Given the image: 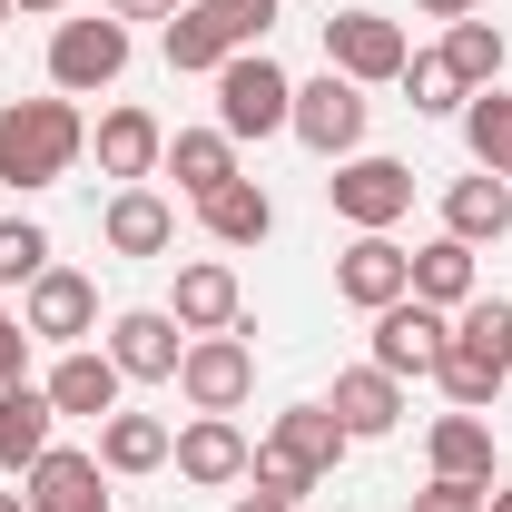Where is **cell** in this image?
Returning <instances> with one entry per match:
<instances>
[{
  "mask_svg": "<svg viewBox=\"0 0 512 512\" xmlns=\"http://www.w3.org/2000/svg\"><path fill=\"white\" fill-rule=\"evenodd\" d=\"M89 158V119H79V99H10L0 109V188H20V197H40V188H60L69 168Z\"/></svg>",
  "mask_w": 512,
  "mask_h": 512,
  "instance_id": "obj_1",
  "label": "cell"
},
{
  "mask_svg": "<svg viewBox=\"0 0 512 512\" xmlns=\"http://www.w3.org/2000/svg\"><path fill=\"white\" fill-rule=\"evenodd\" d=\"M325 207H335L355 237H394V227L414 217V168H404V158H384V148H355V158H335Z\"/></svg>",
  "mask_w": 512,
  "mask_h": 512,
  "instance_id": "obj_2",
  "label": "cell"
},
{
  "mask_svg": "<svg viewBox=\"0 0 512 512\" xmlns=\"http://www.w3.org/2000/svg\"><path fill=\"white\" fill-rule=\"evenodd\" d=\"M296 119V79L266 60V50H237V60L217 69V128L247 148V138H276V128Z\"/></svg>",
  "mask_w": 512,
  "mask_h": 512,
  "instance_id": "obj_3",
  "label": "cell"
},
{
  "mask_svg": "<svg viewBox=\"0 0 512 512\" xmlns=\"http://www.w3.org/2000/svg\"><path fill=\"white\" fill-rule=\"evenodd\" d=\"M404 60H414L404 20H384V10H335V20H325V69H335V79H355V89H394Z\"/></svg>",
  "mask_w": 512,
  "mask_h": 512,
  "instance_id": "obj_4",
  "label": "cell"
},
{
  "mask_svg": "<svg viewBox=\"0 0 512 512\" xmlns=\"http://www.w3.org/2000/svg\"><path fill=\"white\" fill-rule=\"evenodd\" d=\"M365 119H375V99H365L355 79L316 69V79H296V119H286V138H306L325 168H335V158H355V148H365Z\"/></svg>",
  "mask_w": 512,
  "mask_h": 512,
  "instance_id": "obj_5",
  "label": "cell"
},
{
  "mask_svg": "<svg viewBox=\"0 0 512 512\" xmlns=\"http://www.w3.org/2000/svg\"><path fill=\"white\" fill-rule=\"evenodd\" d=\"M20 325H30V345H89L99 335V276H79V266H40L30 286H20Z\"/></svg>",
  "mask_w": 512,
  "mask_h": 512,
  "instance_id": "obj_6",
  "label": "cell"
},
{
  "mask_svg": "<svg viewBox=\"0 0 512 512\" xmlns=\"http://www.w3.org/2000/svg\"><path fill=\"white\" fill-rule=\"evenodd\" d=\"M178 394H188L197 414H237V404L256 394L247 325H227V335H188V355H178Z\"/></svg>",
  "mask_w": 512,
  "mask_h": 512,
  "instance_id": "obj_7",
  "label": "cell"
},
{
  "mask_svg": "<svg viewBox=\"0 0 512 512\" xmlns=\"http://www.w3.org/2000/svg\"><path fill=\"white\" fill-rule=\"evenodd\" d=\"M128 69V20H60L50 30V89L60 99H99Z\"/></svg>",
  "mask_w": 512,
  "mask_h": 512,
  "instance_id": "obj_8",
  "label": "cell"
},
{
  "mask_svg": "<svg viewBox=\"0 0 512 512\" xmlns=\"http://www.w3.org/2000/svg\"><path fill=\"white\" fill-rule=\"evenodd\" d=\"M444 345H453V316L444 306H424V296H394L375 316V365L394 384H414V375H434L444 365Z\"/></svg>",
  "mask_w": 512,
  "mask_h": 512,
  "instance_id": "obj_9",
  "label": "cell"
},
{
  "mask_svg": "<svg viewBox=\"0 0 512 512\" xmlns=\"http://www.w3.org/2000/svg\"><path fill=\"white\" fill-rule=\"evenodd\" d=\"M178 355H188V325L168 316V306L109 316V365H119L128 384H178Z\"/></svg>",
  "mask_w": 512,
  "mask_h": 512,
  "instance_id": "obj_10",
  "label": "cell"
},
{
  "mask_svg": "<svg viewBox=\"0 0 512 512\" xmlns=\"http://www.w3.org/2000/svg\"><path fill=\"white\" fill-rule=\"evenodd\" d=\"M247 434H237V414H188V434L168 444V463H178V483H197V493H227V483H247Z\"/></svg>",
  "mask_w": 512,
  "mask_h": 512,
  "instance_id": "obj_11",
  "label": "cell"
},
{
  "mask_svg": "<svg viewBox=\"0 0 512 512\" xmlns=\"http://www.w3.org/2000/svg\"><path fill=\"white\" fill-rule=\"evenodd\" d=\"M89 158H99V178H119V188H148L158 178V158H168V128L148 119V109H109V119L89 128Z\"/></svg>",
  "mask_w": 512,
  "mask_h": 512,
  "instance_id": "obj_12",
  "label": "cell"
},
{
  "mask_svg": "<svg viewBox=\"0 0 512 512\" xmlns=\"http://www.w3.org/2000/svg\"><path fill=\"white\" fill-rule=\"evenodd\" d=\"M335 296L365 306V316H384L394 296H414V247H394V237H355V247L335 256Z\"/></svg>",
  "mask_w": 512,
  "mask_h": 512,
  "instance_id": "obj_13",
  "label": "cell"
},
{
  "mask_svg": "<svg viewBox=\"0 0 512 512\" xmlns=\"http://www.w3.org/2000/svg\"><path fill=\"white\" fill-rule=\"evenodd\" d=\"M20 483H30V512H109V463L79 444H50Z\"/></svg>",
  "mask_w": 512,
  "mask_h": 512,
  "instance_id": "obj_14",
  "label": "cell"
},
{
  "mask_svg": "<svg viewBox=\"0 0 512 512\" xmlns=\"http://www.w3.org/2000/svg\"><path fill=\"white\" fill-rule=\"evenodd\" d=\"M168 316L188 325V335H227V325H247V286H237V266H227V256H197V266H178V296H168Z\"/></svg>",
  "mask_w": 512,
  "mask_h": 512,
  "instance_id": "obj_15",
  "label": "cell"
},
{
  "mask_svg": "<svg viewBox=\"0 0 512 512\" xmlns=\"http://www.w3.org/2000/svg\"><path fill=\"white\" fill-rule=\"evenodd\" d=\"M40 384H50V404L79 414V424H109V414H119V394H128V375L109 365V345H69Z\"/></svg>",
  "mask_w": 512,
  "mask_h": 512,
  "instance_id": "obj_16",
  "label": "cell"
},
{
  "mask_svg": "<svg viewBox=\"0 0 512 512\" xmlns=\"http://www.w3.org/2000/svg\"><path fill=\"white\" fill-rule=\"evenodd\" d=\"M325 414H335L355 444H384V434L404 424V384L384 375V365H345V375H335V394H325Z\"/></svg>",
  "mask_w": 512,
  "mask_h": 512,
  "instance_id": "obj_17",
  "label": "cell"
},
{
  "mask_svg": "<svg viewBox=\"0 0 512 512\" xmlns=\"http://www.w3.org/2000/svg\"><path fill=\"white\" fill-rule=\"evenodd\" d=\"M197 227H207V247H227V256H247L276 237V197L256 188V178H227L217 197H197Z\"/></svg>",
  "mask_w": 512,
  "mask_h": 512,
  "instance_id": "obj_18",
  "label": "cell"
},
{
  "mask_svg": "<svg viewBox=\"0 0 512 512\" xmlns=\"http://www.w3.org/2000/svg\"><path fill=\"white\" fill-rule=\"evenodd\" d=\"M256 444H266V453H286L296 473H316V483H325V473L345 463V444H355V434H345V424H335L325 404H286V414H276V424H266Z\"/></svg>",
  "mask_w": 512,
  "mask_h": 512,
  "instance_id": "obj_19",
  "label": "cell"
},
{
  "mask_svg": "<svg viewBox=\"0 0 512 512\" xmlns=\"http://www.w3.org/2000/svg\"><path fill=\"white\" fill-rule=\"evenodd\" d=\"M60 434V404H50V384H0V473H30L40 453Z\"/></svg>",
  "mask_w": 512,
  "mask_h": 512,
  "instance_id": "obj_20",
  "label": "cell"
},
{
  "mask_svg": "<svg viewBox=\"0 0 512 512\" xmlns=\"http://www.w3.org/2000/svg\"><path fill=\"white\" fill-rule=\"evenodd\" d=\"M99 237H109V256H168L178 247V207L158 188H119L99 207Z\"/></svg>",
  "mask_w": 512,
  "mask_h": 512,
  "instance_id": "obj_21",
  "label": "cell"
},
{
  "mask_svg": "<svg viewBox=\"0 0 512 512\" xmlns=\"http://www.w3.org/2000/svg\"><path fill=\"white\" fill-rule=\"evenodd\" d=\"M158 168L178 178V197H188V207H197V197H217L227 178H247V168H237V138H227V128H178Z\"/></svg>",
  "mask_w": 512,
  "mask_h": 512,
  "instance_id": "obj_22",
  "label": "cell"
},
{
  "mask_svg": "<svg viewBox=\"0 0 512 512\" xmlns=\"http://www.w3.org/2000/svg\"><path fill=\"white\" fill-rule=\"evenodd\" d=\"M444 237H463V247H493V237H512V178H453L444 188Z\"/></svg>",
  "mask_w": 512,
  "mask_h": 512,
  "instance_id": "obj_23",
  "label": "cell"
},
{
  "mask_svg": "<svg viewBox=\"0 0 512 512\" xmlns=\"http://www.w3.org/2000/svg\"><path fill=\"white\" fill-rule=\"evenodd\" d=\"M158 50H168V69H178V79H217V69L237 60V40L217 30V10H207V0H178V20L158 30Z\"/></svg>",
  "mask_w": 512,
  "mask_h": 512,
  "instance_id": "obj_24",
  "label": "cell"
},
{
  "mask_svg": "<svg viewBox=\"0 0 512 512\" xmlns=\"http://www.w3.org/2000/svg\"><path fill=\"white\" fill-rule=\"evenodd\" d=\"M424 463H434L444 483H493V424H483V414H434Z\"/></svg>",
  "mask_w": 512,
  "mask_h": 512,
  "instance_id": "obj_25",
  "label": "cell"
},
{
  "mask_svg": "<svg viewBox=\"0 0 512 512\" xmlns=\"http://www.w3.org/2000/svg\"><path fill=\"white\" fill-rule=\"evenodd\" d=\"M414 296H424V306H473V296H483V266H473V247H463V237H434V247H414Z\"/></svg>",
  "mask_w": 512,
  "mask_h": 512,
  "instance_id": "obj_26",
  "label": "cell"
},
{
  "mask_svg": "<svg viewBox=\"0 0 512 512\" xmlns=\"http://www.w3.org/2000/svg\"><path fill=\"white\" fill-rule=\"evenodd\" d=\"M168 444H178V434H168L158 414H128V404L99 424V463H109V473H158V463H168Z\"/></svg>",
  "mask_w": 512,
  "mask_h": 512,
  "instance_id": "obj_27",
  "label": "cell"
},
{
  "mask_svg": "<svg viewBox=\"0 0 512 512\" xmlns=\"http://www.w3.org/2000/svg\"><path fill=\"white\" fill-rule=\"evenodd\" d=\"M444 60H453L463 89H503V60H512V50H503V30L473 10V20H444Z\"/></svg>",
  "mask_w": 512,
  "mask_h": 512,
  "instance_id": "obj_28",
  "label": "cell"
},
{
  "mask_svg": "<svg viewBox=\"0 0 512 512\" xmlns=\"http://www.w3.org/2000/svg\"><path fill=\"white\" fill-rule=\"evenodd\" d=\"M463 148H473L483 178H512V99L503 89H473L463 99Z\"/></svg>",
  "mask_w": 512,
  "mask_h": 512,
  "instance_id": "obj_29",
  "label": "cell"
},
{
  "mask_svg": "<svg viewBox=\"0 0 512 512\" xmlns=\"http://www.w3.org/2000/svg\"><path fill=\"white\" fill-rule=\"evenodd\" d=\"M394 89H404V109H414V119H463V99H473V89L453 79V60H444V50H414Z\"/></svg>",
  "mask_w": 512,
  "mask_h": 512,
  "instance_id": "obj_30",
  "label": "cell"
},
{
  "mask_svg": "<svg viewBox=\"0 0 512 512\" xmlns=\"http://www.w3.org/2000/svg\"><path fill=\"white\" fill-rule=\"evenodd\" d=\"M453 345L483 355L493 375H512V296H473V306H453Z\"/></svg>",
  "mask_w": 512,
  "mask_h": 512,
  "instance_id": "obj_31",
  "label": "cell"
},
{
  "mask_svg": "<svg viewBox=\"0 0 512 512\" xmlns=\"http://www.w3.org/2000/svg\"><path fill=\"white\" fill-rule=\"evenodd\" d=\"M434 384H444V404H453V414H483V404L503 394V375H493L483 355H463V345H444V365H434Z\"/></svg>",
  "mask_w": 512,
  "mask_h": 512,
  "instance_id": "obj_32",
  "label": "cell"
},
{
  "mask_svg": "<svg viewBox=\"0 0 512 512\" xmlns=\"http://www.w3.org/2000/svg\"><path fill=\"white\" fill-rule=\"evenodd\" d=\"M50 266V227L40 217H0V286H30Z\"/></svg>",
  "mask_w": 512,
  "mask_h": 512,
  "instance_id": "obj_33",
  "label": "cell"
},
{
  "mask_svg": "<svg viewBox=\"0 0 512 512\" xmlns=\"http://www.w3.org/2000/svg\"><path fill=\"white\" fill-rule=\"evenodd\" d=\"M247 483H256V493H276V503H306V493H316V473H296L286 453H266V444L247 453Z\"/></svg>",
  "mask_w": 512,
  "mask_h": 512,
  "instance_id": "obj_34",
  "label": "cell"
},
{
  "mask_svg": "<svg viewBox=\"0 0 512 512\" xmlns=\"http://www.w3.org/2000/svg\"><path fill=\"white\" fill-rule=\"evenodd\" d=\"M207 10H217V30L237 50H266V30H276V0H207Z\"/></svg>",
  "mask_w": 512,
  "mask_h": 512,
  "instance_id": "obj_35",
  "label": "cell"
},
{
  "mask_svg": "<svg viewBox=\"0 0 512 512\" xmlns=\"http://www.w3.org/2000/svg\"><path fill=\"white\" fill-rule=\"evenodd\" d=\"M483 503H493V483H444V473H434L404 512H483Z\"/></svg>",
  "mask_w": 512,
  "mask_h": 512,
  "instance_id": "obj_36",
  "label": "cell"
},
{
  "mask_svg": "<svg viewBox=\"0 0 512 512\" xmlns=\"http://www.w3.org/2000/svg\"><path fill=\"white\" fill-rule=\"evenodd\" d=\"M20 375H30V325L0 306V384H20Z\"/></svg>",
  "mask_w": 512,
  "mask_h": 512,
  "instance_id": "obj_37",
  "label": "cell"
},
{
  "mask_svg": "<svg viewBox=\"0 0 512 512\" xmlns=\"http://www.w3.org/2000/svg\"><path fill=\"white\" fill-rule=\"evenodd\" d=\"M109 20H178V0H109Z\"/></svg>",
  "mask_w": 512,
  "mask_h": 512,
  "instance_id": "obj_38",
  "label": "cell"
},
{
  "mask_svg": "<svg viewBox=\"0 0 512 512\" xmlns=\"http://www.w3.org/2000/svg\"><path fill=\"white\" fill-rule=\"evenodd\" d=\"M414 10H424V20H473L483 0H414Z\"/></svg>",
  "mask_w": 512,
  "mask_h": 512,
  "instance_id": "obj_39",
  "label": "cell"
},
{
  "mask_svg": "<svg viewBox=\"0 0 512 512\" xmlns=\"http://www.w3.org/2000/svg\"><path fill=\"white\" fill-rule=\"evenodd\" d=\"M227 512H296V503H276V493H237Z\"/></svg>",
  "mask_w": 512,
  "mask_h": 512,
  "instance_id": "obj_40",
  "label": "cell"
},
{
  "mask_svg": "<svg viewBox=\"0 0 512 512\" xmlns=\"http://www.w3.org/2000/svg\"><path fill=\"white\" fill-rule=\"evenodd\" d=\"M10 10H30V20H60L69 0H10Z\"/></svg>",
  "mask_w": 512,
  "mask_h": 512,
  "instance_id": "obj_41",
  "label": "cell"
},
{
  "mask_svg": "<svg viewBox=\"0 0 512 512\" xmlns=\"http://www.w3.org/2000/svg\"><path fill=\"white\" fill-rule=\"evenodd\" d=\"M483 512H512V483H493V503H483Z\"/></svg>",
  "mask_w": 512,
  "mask_h": 512,
  "instance_id": "obj_42",
  "label": "cell"
},
{
  "mask_svg": "<svg viewBox=\"0 0 512 512\" xmlns=\"http://www.w3.org/2000/svg\"><path fill=\"white\" fill-rule=\"evenodd\" d=\"M0 512H30V493H0Z\"/></svg>",
  "mask_w": 512,
  "mask_h": 512,
  "instance_id": "obj_43",
  "label": "cell"
},
{
  "mask_svg": "<svg viewBox=\"0 0 512 512\" xmlns=\"http://www.w3.org/2000/svg\"><path fill=\"white\" fill-rule=\"evenodd\" d=\"M0 20H10V0H0Z\"/></svg>",
  "mask_w": 512,
  "mask_h": 512,
  "instance_id": "obj_44",
  "label": "cell"
}]
</instances>
